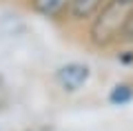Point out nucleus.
I'll return each mask as SVG.
<instances>
[{"instance_id":"nucleus-1","label":"nucleus","mask_w":133,"mask_h":131,"mask_svg":"<svg viewBox=\"0 0 133 131\" xmlns=\"http://www.w3.org/2000/svg\"><path fill=\"white\" fill-rule=\"evenodd\" d=\"M133 16V0H107V5L93 16L87 29L91 47L113 49L122 45V36Z\"/></svg>"},{"instance_id":"nucleus-2","label":"nucleus","mask_w":133,"mask_h":131,"mask_svg":"<svg viewBox=\"0 0 133 131\" xmlns=\"http://www.w3.org/2000/svg\"><path fill=\"white\" fill-rule=\"evenodd\" d=\"M58 87L66 93H76L84 87L87 82L91 80V67L87 62H80V60H71V62H64L56 69L53 73Z\"/></svg>"},{"instance_id":"nucleus-3","label":"nucleus","mask_w":133,"mask_h":131,"mask_svg":"<svg viewBox=\"0 0 133 131\" xmlns=\"http://www.w3.org/2000/svg\"><path fill=\"white\" fill-rule=\"evenodd\" d=\"M73 0H31V11L44 20H60L69 16Z\"/></svg>"},{"instance_id":"nucleus-4","label":"nucleus","mask_w":133,"mask_h":131,"mask_svg":"<svg viewBox=\"0 0 133 131\" xmlns=\"http://www.w3.org/2000/svg\"><path fill=\"white\" fill-rule=\"evenodd\" d=\"M104 5H107V0H73L69 18L76 20V22H91L93 16Z\"/></svg>"},{"instance_id":"nucleus-5","label":"nucleus","mask_w":133,"mask_h":131,"mask_svg":"<svg viewBox=\"0 0 133 131\" xmlns=\"http://www.w3.org/2000/svg\"><path fill=\"white\" fill-rule=\"evenodd\" d=\"M107 102L111 107H127V104L133 102V82L129 80H120L107 93Z\"/></svg>"},{"instance_id":"nucleus-6","label":"nucleus","mask_w":133,"mask_h":131,"mask_svg":"<svg viewBox=\"0 0 133 131\" xmlns=\"http://www.w3.org/2000/svg\"><path fill=\"white\" fill-rule=\"evenodd\" d=\"M115 60H118L120 65H133V47L120 45L118 51H115Z\"/></svg>"},{"instance_id":"nucleus-7","label":"nucleus","mask_w":133,"mask_h":131,"mask_svg":"<svg viewBox=\"0 0 133 131\" xmlns=\"http://www.w3.org/2000/svg\"><path fill=\"white\" fill-rule=\"evenodd\" d=\"M122 45H129V47H133V16H131V20H129L127 29H124V36H122Z\"/></svg>"}]
</instances>
